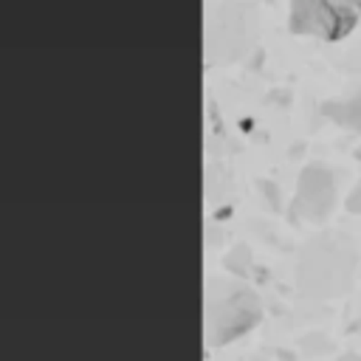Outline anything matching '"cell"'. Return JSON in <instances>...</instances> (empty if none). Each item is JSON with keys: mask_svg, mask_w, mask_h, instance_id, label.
I'll return each mask as SVG.
<instances>
[{"mask_svg": "<svg viewBox=\"0 0 361 361\" xmlns=\"http://www.w3.org/2000/svg\"><path fill=\"white\" fill-rule=\"evenodd\" d=\"M358 23V14L344 0H290V31L319 39H344Z\"/></svg>", "mask_w": 361, "mask_h": 361, "instance_id": "cell-1", "label": "cell"}, {"mask_svg": "<svg viewBox=\"0 0 361 361\" xmlns=\"http://www.w3.org/2000/svg\"><path fill=\"white\" fill-rule=\"evenodd\" d=\"M302 197L307 200V214L310 217H322L330 209L333 200V186H330V175L322 166H310L302 175Z\"/></svg>", "mask_w": 361, "mask_h": 361, "instance_id": "cell-2", "label": "cell"}, {"mask_svg": "<svg viewBox=\"0 0 361 361\" xmlns=\"http://www.w3.org/2000/svg\"><path fill=\"white\" fill-rule=\"evenodd\" d=\"M347 209H353V212H361V183L355 186V192L350 195V200H347Z\"/></svg>", "mask_w": 361, "mask_h": 361, "instance_id": "cell-3", "label": "cell"}, {"mask_svg": "<svg viewBox=\"0 0 361 361\" xmlns=\"http://www.w3.org/2000/svg\"><path fill=\"white\" fill-rule=\"evenodd\" d=\"M344 3H347V6H350V8H353L358 17H361V0H344Z\"/></svg>", "mask_w": 361, "mask_h": 361, "instance_id": "cell-4", "label": "cell"}]
</instances>
